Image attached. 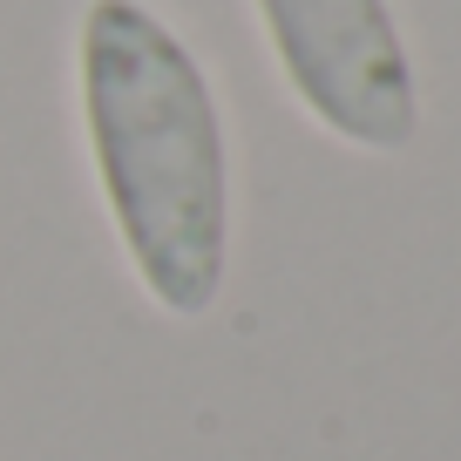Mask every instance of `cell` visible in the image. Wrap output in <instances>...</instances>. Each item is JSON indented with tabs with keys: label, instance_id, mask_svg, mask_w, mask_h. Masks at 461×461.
<instances>
[{
	"label": "cell",
	"instance_id": "obj_1",
	"mask_svg": "<svg viewBox=\"0 0 461 461\" xmlns=\"http://www.w3.org/2000/svg\"><path fill=\"white\" fill-rule=\"evenodd\" d=\"M82 115L143 285L197 319L224 278V136L203 68L136 0L82 14Z\"/></svg>",
	"mask_w": 461,
	"mask_h": 461
},
{
	"label": "cell",
	"instance_id": "obj_2",
	"mask_svg": "<svg viewBox=\"0 0 461 461\" xmlns=\"http://www.w3.org/2000/svg\"><path fill=\"white\" fill-rule=\"evenodd\" d=\"M285 82L332 136L360 149H407L420 122L414 68L387 0H258Z\"/></svg>",
	"mask_w": 461,
	"mask_h": 461
}]
</instances>
